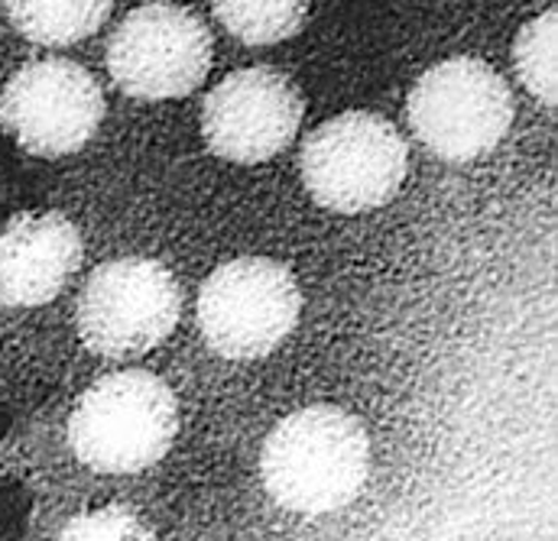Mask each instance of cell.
<instances>
[{"label": "cell", "mask_w": 558, "mask_h": 541, "mask_svg": "<svg viewBox=\"0 0 558 541\" xmlns=\"http://www.w3.org/2000/svg\"><path fill=\"white\" fill-rule=\"evenodd\" d=\"M371 470L364 425L335 406L282 418L264 441L260 474L267 493L299 516H328L348 506Z\"/></svg>", "instance_id": "obj_1"}, {"label": "cell", "mask_w": 558, "mask_h": 541, "mask_svg": "<svg viewBox=\"0 0 558 541\" xmlns=\"http://www.w3.org/2000/svg\"><path fill=\"white\" fill-rule=\"evenodd\" d=\"M175 431V396L146 370L105 377L78 399L69 421L72 451L101 474H137L153 467L172 447Z\"/></svg>", "instance_id": "obj_2"}, {"label": "cell", "mask_w": 558, "mask_h": 541, "mask_svg": "<svg viewBox=\"0 0 558 541\" xmlns=\"http://www.w3.org/2000/svg\"><path fill=\"white\" fill-rule=\"evenodd\" d=\"M302 179L312 198L331 211L380 208L407 179V143L377 114H341L305 139Z\"/></svg>", "instance_id": "obj_3"}, {"label": "cell", "mask_w": 558, "mask_h": 541, "mask_svg": "<svg viewBox=\"0 0 558 541\" xmlns=\"http://www.w3.org/2000/svg\"><path fill=\"white\" fill-rule=\"evenodd\" d=\"M302 311L292 272L264 257H241L211 272L198 295V324L211 351L257 360L289 337Z\"/></svg>", "instance_id": "obj_4"}, {"label": "cell", "mask_w": 558, "mask_h": 541, "mask_svg": "<svg viewBox=\"0 0 558 541\" xmlns=\"http://www.w3.org/2000/svg\"><path fill=\"white\" fill-rule=\"evenodd\" d=\"M182 292L156 260L124 257L88 275L78 295L82 341L105 357L124 360L153 351L179 321Z\"/></svg>", "instance_id": "obj_5"}, {"label": "cell", "mask_w": 558, "mask_h": 541, "mask_svg": "<svg viewBox=\"0 0 558 541\" xmlns=\"http://www.w3.org/2000/svg\"><path fill=\"white\" fill-rule=\"evenodd\" d=\"M513 121L507 82L477 59H448L428 69L410 95V124L441 159H477L490 152Z\"/></svg>", "instance_id": "obj_6"}, {"label": "cell", "mask_w": 558, "mask_h": 541, "mask_svg": "<svg viewBox=\"0 0 558 541\" xmlns=\"http://www.w3.org/2000/svg\"><path fill=\"white\" fill-rule=\"evenodd\" d=\"M211 65L205 23L172 3H146L118 26L108 69L121 91L143 101H169L198 88Z\"/></svg>", "instance_id": "obj_7"}, {"label": "cell", "mask_w": 558, "mask_h": 541, "mask_svg": "<svg viewBox=\"0 0 558 541\" xmlns=\"http://www.w3.org/2000/svg\"><path fill=\"white\" fill-rule=\"evenodd\" d=\"M105 118L98 82L69 59L20 69L0 95V124L36 156L78 152Z\"/></svg>", "instance_id": "obj_8"}, {"label": "cell", "mask_w": 558, "mask_h": 541, "mask_svg": "<svg viewBox=\"0 0 558 541\" xmlns=\"http://www.w3.org/2000/svg\"><path fill=\"white\" fill-rule=\"evenodd\" d=\"M302 111V95L282 72L241 69L205 98L202 131L218 156L264 162L292 143Z\"/></svg>", "instance_id": "obj_9"}, {"label": "cell", "mask_w": 558, "mask_h": 541, "mask_svg": "<svg viewBox=\"0 0 558 541\" xmlns=\"http://www.w3.org/2000/svg\"><path fill=\"white\" fill-rule=\"evenodd\" d=\"M82 267V237L62 214H20L0 231V305L36 308Z\"/></svg>", "instance_id": "obj_10"}, {"label": "cell", "mask_w": 558, "mask_h": 541, "mask_svg": "<svg viewBox=\"0 0 558 541\" xmlns=\"http://www.w3.org/2000/svg\"><path fill=\"white\" fill-rule=\"evenodd\" d=\"M10 23L33 42L43 46H65L75 39H85L95 33L105 16L111 13V3H10L7 7Z\"/></svg>", "instance_id": "obj_11"}, {"label": "cell", "mask_w": 558, "mask_h": 541, "mask_svg": "<svg viewBox=\"0 0 558 541\" xmlns=\"http://www.w3.org/2000/svg\"><path fill=\"white\" fill-rule=\"evenodd\" d=\"M218 20L244 42L267 46L292 36L305 20V3H218Z\"/></svg>", "instance_id": "obj_12"}, {"label": "cell", "mask_w": 558, "mask_h": 541, "mask_svg": "<svg viewBox=\"0 0 558 541\" xmlns=\"http://www.w3.org/2000/svg\"><path fill=\"white\" fill-rule=\"evenodd\" d=\"M556 10H549L523 26L513 49L523 85L543 104H556Z\"/></svg>", "instance_id": "obj_13"}, {"label": "cell", "mask_w": 558, "mask_h": 541, "mask_svg": "<svg viewBox=\"0 0 558 541\" xmlns=\"http://www.w3.org/2000/svg\"><path fill=\"white\" fill-rule=\"evenodd\" d=\"M56 541H156V536L131 509L108 506L72 519Z\"/></svg>", "instance_id": "obj_14"}]
</instances>
